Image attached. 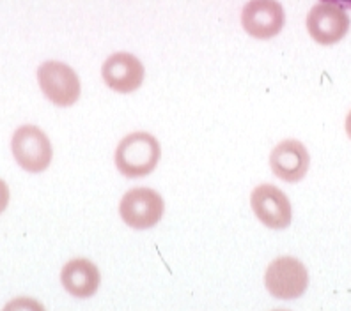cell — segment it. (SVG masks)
<instances>
[{"label": "cell", "instance_id": "2", "mask_svg": "<svg viewBox=\"0 0 351 311\" xmlns=\"http://www.w3.org/2000/svg\"><path fill=\"white\" fill-rule=\"evenodd\" d=\"M39 89L56 107H73L80 99V78L73 68L59 60H47L38 69Z\"/></svg>", "mask_w": 351, "mask_h": 311}, {"label": "cell", "instance_id": "9", "mask_svg": "<svg viewBox=\"0 0 351 311\" xmlns=\"http://www.w3.org/2000/svg\"><path fill=\"white\" fill-rule=\"evenodd\" d=\"M307 30L317 44L339 43L350 30V16L344 9L332 4H316L307 14Z\"/></svg>", "mask_w": 351, "mask_h": 311}, {"label": "cell", "instance_id": "16", "mask_svg": "<svg viewBox=\"0 0 351 311\" xmlns=\"http://www.w3.org/2000/svg\"><path fill=\"white\" fill-rule=\"evenodd\" d=\"M274 311H289V310H274Z\"/></svg>", "mask_w": 351, "mask_h": 311}, {"label": "cell", "instance_id": "11", "mask_svg": "<svg viewBox=\"0 0 351 311\" xmlns=\"http://www.w3.org/2000/svg\"><path fill=\"white\" fill-rule=\"evenodd\" d=\"M60 283L69 295L89 299L98 292L101 274L96 264L87 258H73L60 271Z\"/></svg>", "mask_w": 351, "mask_h": 311}, {"label": "cell", "instance_id": "3", "mask_svg": "<svg viewBox=\"0 0 351 311\" xmlns=\"http://www.w3.org/2000/svg\"><path fill=\"white\" fill-rule=\"evenodd\" d=\"M14 161L29 174H41L50 167L53 158L50 138L38 126L25 124L14 131L11 138Z\"/></svg>", "mask_w": 351, "mask_h": 311}, {"label": "cell", "instance_id": "4", "mask_svg": "<svg viewBox=\"0 0 351 311\" xmlns=\"http://www.w3.org/2000/svg\"><path fill=\"white\" fill-rule=\"evenodd\" d=\"M265 286L275 299L291 301L302 297L308 286L307 267L295 256H278L266 269Z\"/></svg>", "mask_w": 351, "mask_h": 311}, {"label": "cell", "instance_id": "12", "mask_svg": "<svg viewBox=\"0 0 351 311\" xmlns=\"http://www.w3.org/2000/svg\"><path fill=\"white\" fill-rule=\"evenodd\" d=\"M2 311H47L39 301L32 297H16L9 301Z\"/></svg>", "mask_w": 351, "mask_h": 311}, {"label": "cell", "instance_id": "5", "mask_svg": "<svg viewBox=\"0 0 351 311\" xmlns=\"http://www.w3.org/2000/svg\"><path fill=\"white\" fill-rule=\"evenodd\" d=\"M165 213V202L156 189L133 188L121 198L119 214L133 230H147L156 226Z\"/></svg>", "mask_w": 351, "mask_h": 311}, {"label": "cell", "instance_id": "7", "mask_svg": "<svg viewBox=\"0 0 351 311\" xmlns=\"http://www.w3.org/2000/svg\"><path fill=\"white\" fill-rule=\"evenodd\" d=\"M284 23H286V14L278 0H249L241 9L243 30L261 41L280 34Z\"/></svg>", "mask_w": 351, "mask_h": 311}, {"label": "cell", "instance_id": "13", "mask_svg": "<svg viewBox=\"0 0 351 311\" xmlns=\"http://www.w3.org/2000/svg\"><path fill=\"white\" fill-rule=\"evenodd\" d=\"M9 196H11V193H9V186L4 182V180L0 179V214L8 209Z\"/></svg>", "mask_w": 351, "mask_h": 311}, {"label": "cell", "instance_id": "1", "mask_svg": "<svg viewBox=\"0 0 351 311\" xmlns=\"http://www.w3.org/2000/svg\"><path fill=\"white\" fill-rule=\"evenodd\" d=\"M162 158V149L156 137L147 131L130 133L117 145L114 163L119 174L128 179H141L153 174Z\"/></svg>", "mask_w": 351, "mask_h": 311}, {"label": "cell", "instance_id": "6", "mask_svg": "<svg viewBox=\"0 0 351 311\" xmlns=\"http://www.w3.org/2000/svg\"><path fill=\"white\" fill-rule=\"evenodd\" d=\"M250 207L259 221L271 230H284L291 225L293 209L286 193L274 184H259L250 193Z\"/></svg>", "mask_w": 351, "mask_h": 311}, {"label": "cell", "instance_id": "15", "mask_svg": "<svg viewBox=\"0 0 351 311\" xmlns=\"http://www.w3.org/2000/svg\"><path fill=\"white\" fill-rule=\"evenodd\" d=\"M344 128H346V135L350 137V140H351V110L346 117V124H344Z\"/></svg>", "mask_w": 351, "mask_h": 311}, {"label": "cell", "instance_id": "14", "mask_svg": "<svg viewBox=\"0 0 351 311\" xmlns=\"http://www.w3.org/2000/svg\"><path fill=\"white\" fill-rule=\"evenodd\" d=\"M325 4H332V5H337L341 9H351V0H322Z\"/></svg>", "mask_w": 351, "mask_h": 311}, {"label": "cell", "instance_id": "10", "mask_svg": "<svg viewBox=\"0 0 351 311\" xmlns=\"http://www.w3.org/2000/svg\"><path fill=\"white\" fill-rule=\"evenodd\" d=\"M311 167V154L298 140H284L274 147L270 154V168L284 182L295 184L307 175Z\"/></svg>", "mask_w": 351, "mask_h": 311}, {"label": "cell", "instance_id": "8", "mask_svg": "<svg viewBox=\"0 0 351 311\" xmlns=\"http://www.w3.org/2000/svg\"><path fill=\"white\" fill-rule=\"evenodd\" d=\"M146 69L138 57L128 51L112 53L101 66V78L105 85L119 94L135 92L142 85Z\"/></svg>", "mask_w": 351, "mask_h": 311}]
</instances>
